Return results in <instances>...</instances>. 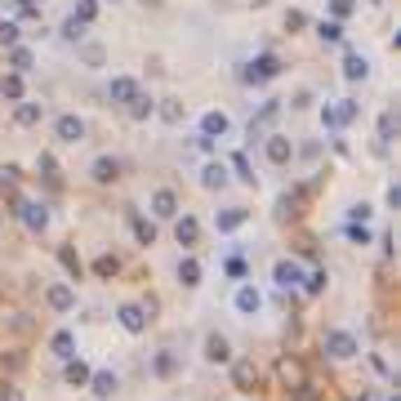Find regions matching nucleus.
Listing matches in <instances>:
<instances>
[{
    "instance_id": "nucleus-1",
    "label": "nucleus",
    "mask_w": 401,
    "mask_h": 401,
    "mask_svg": "<svg viewBox=\"0 0 401 401\" xmlns=\"http://www.w3.org/2000/svg\"><path fill=\"white\" fill-rule=\"evenodd\" d=\"M321 352L330 361H348V357H357V339H352V330H325Z\"/></svg>"
},
{
    "instance_id": "nucleus-2",
    "label": "nucleus",
    "mask_w": 401,
    "mask_h": 401,
    "mask_svg": "<svg viewBox=\"0 0 401 401\" xmlns=\"http://www.w3.org/2000/svg\"><path fill=\"white\" fill-rule=\"evenodd\" d=\"M14 210H18V218L31 227V232H45V227H50V205H41V201H18V197H14Z\"/></svg>"
},
{
    "instance_id": "nucleus-3",
    "label": "nucleus",
    "mask_w": 401,
    "mask_h": 401,
    "mask_svg": "<svg viewBox=\"0 0 401 401\" xmlns=\"http://www.w3.org/2000/svg\"><path fill=\"white\" fill-rule=\"evenodd\" d=\"M276 71H281V58H272V54H259L254 58V63L246 67V85H267L276 76Z\"/></svg>"
},
{
    "instance_id": "nucleus-4",
    "label": "nucleus",
    "mask_w": 401,
    "mask_h": 401,
    "mask_svg": "<svg viewBox=\"0 0 401 401\" xmlns=\"http://www.w3.org/2000/svg\"><path fill=\"white\" fill-rule=\"evenodd\" d=\"M116 321H120V330H129V335H143V330H148V312H143L139 303H120V308H116Z\"/></svg>"
},
{
    "instance_id": "nucleus-5",
    "label": "nucleus",
    "mask_w": 401,
    "mask_h": 401,
    "mask_svg": "<svg viewBox=\"0 0 401 401\" xmlns=\"http://www.w3.org/2000/svg\"><path fill=\"white\" fill-rule=\"evenodd\" d=\"M107 99L120 103V107H129L134 99H139V80H134V76H116V80H107Z\"/></svg>"
},
{
    "instance_id": "nucleus-6",
    "label": "nucleus",
    "mask_w": 401,
    "mask_h": 401,
    "mask_svg": "<svg viewBox=\"0 0 401 401\" xmlns=\"http://www.w3.org/2000/svg\"><path fill=\"white\" fill-rule=\"evenodd\" d=\"M352 116H357V103H339V107L325 103V107H321V125H325V129H344Z\"/></svg>"
},
{
    "instance_id": "nucleus-7",
    "label": "nucleus",
    "mask_w": 401,
    "mask_h": 401,
    "mask_svg": "<svg viewBox=\"0 0 401 401\" xmlns=\"http://www.w3.org/2000/svg\"><path fill=\"white\" fill-rule=\"evenodd\" d=\"M90 374H94V366H90L85 357H76V352H71L67 366H63V379H67L71 388H80V384H90Z\"/></svg>"
},
{
    "instance_id": "nucleus-8",
    "label": "nucleus",
    "mask_w": 401,
    "mask_h": 401,
    "mask_svg": "<svg viewBox=\"0 0 401 401\" xmlns=\"http://www.w3.org/2000/svg\"><path fill=\"white\" fill-rule=\"evenodd\" d=\"M201 183H205V188H214V192H223L227 183H232V169H227L223 161H210V165L201 169Z\"/></svg>"
},
{
    "instance_id": "nucleus-9",
    "label": "nucleus",
    "mask_w": 401,
    "mask_h": 401,
    "mask_svg": "<svg viewBox=\"0 0 401 401\" xmlns=\"http://www.w3.org/2000/svg\"><path fill=\"white\" fill-rule=\"evenodd\" d=\"M174 237H178V246H197V241H201V227H197V218H192V214H174Z\"/></svg>"
},
{
    "instance_id": "nucleus-10",
    "label": "nucleus",
    "mask_w": 401,
    "mask_h": 401,
    "mask_svg": "<svg viewBox=\"0 0 401 401\" xmlns=\"http://www.w3.org/2000/svg\"><path fill=\"white\" fill-rule=\"evenodd\" d=\"M178 214V197L169 188H161V192H152V218H174Z\"/></svg>"
},
{
    "instance_id": "nucleus-11",
    "label": "nucleus",
    "mask_w": 401,
    "mask_h": 401,
    "mask_svg": "<svg viewBox=\"0 0 401 401\" xmlns=\"http://www.w3.org/2000/svg\"><path fill=\"white\" fill-rule=\"evenodd\" d=\"M205 357H210L214 366H227V361H232V344H227L223 335H210L205 339Z\"/></svg>"
},
{
    "instance_id": "nucleus-12",
    "label": "nucleus",
    "mask_w": 401,
    "mask_h": 401,
    "mask_svg": "<svg viewBox=\"0 0 401 401\" xmlns=\"http://www.w3.org/2000/svg\"><path fill=\"white\" fill-rule=\"evenodd\" d=\"M90 174H94V183H116V178H120V161H116V156H99Z\"/></svg>"
},
{
    "instance_id": "nucleus-13",
    "label": "nucleus",
    "mask_w": 401,
    "mask_h": 401,
    "mask_svg": "<svg viewBox=\"0 0 401 401\" xmlns=\"http://www.w3.org/2000/svg\"><path fill=\"white\" fill-rule=\"evenodd\" d=\"M272 276H276V286H290V290H295V286H303V267H299L295 259H281Z\"/></svg>"
},
{
    "instance_id": "nucleus-14",
    "label": "nucleus",
    "mask_w": 401,
    "mask_h": 401,
    "mask_svg": "<svg viewBox=\"0 0 401 401\" xmlns=\"http://www.w3.org/2000/svg\"><path fill=\"white\" fill-rule=\"evenodd\" d=\"M58 139H63V143H80L85 139V120L80 116H58Z\"/></svg>"
},
{
    "instance_id": "nucleus-15",
    "label": "nucleus",
    "mask_w": 401,
    "mask_h": 401,
    "mask_svg": "<svg viewBox=\"0 0 401 401\" xmlns=\"http://www.w3.org/2000/svg\"><path fill=\"white\" fill-rule=\"evenodd\" d=\"M232 384L241 388V393L259 388V370H254V361H237V366H232Z\"/></svg>"
},
{
    "instance_id": "nucleus-16",
    "label": "nucleus",
    "mask_w": 401,
    "mask_h": 401,
    "mask_svg": "<svg viewBox=\"0 0 401 401\" xmlns=\"http://www.w3.org/2000/svg\"><path fill=\"white\" fill-rule=\"evenodd\" d=\"M290 156H295V148H290V139H281V134H272V139H267V161H272V165H290Z\"/></svg>"
},
{
    "instance_id": "nucleus-17",
    "label": "nucleus",
    "mask_w": 401,
    "mask_h": 401,
    "mask_svg": "<svg viewBox=\"0 0 401 401\" xmlns=\"http://www.w3.org/2000/svg\"><path fill=\"white\" fill-rule=\"evenodd\" d=\"M90 388H94V397H99V401H107V397L116 393V374L112 370H94L90 374Z\"/></svg>"
},
{
    "instance_id": "nucleus-18",
    "label": "nucleus",
    "mask_w": 401,
    "mask_h": 401,
    "mask_svg": "<svg viewBox=\"0 0 401 401\" xmlns=\"http://www.w3.org/2000/svg\"><path fill=\"white\" fill-rule=\"evenodd\" d=\"M174 370H178V357H174L169 348H161V352L152 357V374H156V379H169Z\"/></svg>"
},
{
    "instance_id": "nucleus-19",
    "label": "nucleus",
    "mask_w": 401,
    "mask_h": 401,
    "mask_svg": "<svg viewBox=\"0 0 401 401\" xmlns=\"http://www.w3.org/2000/svg\"><path fill=\"white\" fill-rule=\"evenodd\" d=\"M259 308H263V295L254 286H241L237 290V312H246V317H250V312H259Z\"/></svg>"
},
{
    "instance_id": "nucleus-20",
    "label": "nucleus",
    "mask_w": 401,
    "mask_h": 401,
    "mask_svg": "<svg viewBox=\"0 0 401 401\" xmlns=\"http://www.w3.org/2000/svg\"><path fill=\"white\" fill-rule=\"evenodd\" d=\"M50 308H58V312H71V308H76L71 286H50Z\"/></svg>"
},
{
    "instance_id": "nucleus-21",
    "label": "nucleus",
    "mask_w": 401,
    "mask_h": 401,
    "mask_svg": "<svg viewBox=\"0 0 401 401\" xmlns=\"http://www.w3.org/2000/svg\"><path fill=\"white\" fill-rule=\"evenodd\" d=\"M246 218H250V214L232 205V210H218V218H214V223H218V232H237V227L246 223Z\"/></svg>"
},
{
    "instance_id": "nucleus-22",
    "label": "nucleus",
    "mask_w": 401,
    "mask_h": 401,
    "mask_svg": "<svg viewBox=\"0 0 401 401\" xmlns=\"http://www.w3.org/2000/svg\"><path fill=\"white\" fill-rule=\"evenodd\" d=\"M344 76H348V80H366V76H370V63H366L361 54H348V58H344Z\"/></svg>"
},
{
    "instance_id": "nucleus-23",
    "label": "nucleus",
    "mask_w": 401,
    "mask_h": 401,
    "mask_svg": "<svg viewBox=\"0 0 401 401\" xmlns=\"http://www.w3.org/2000/svg\"><path fill=\"white\" fill-rule=\"evenodd\" d=\"M201 129H205V139H214V134H227V129H232V120H227L223 112H205Z\"/></svg>"
},
{
    "instance_id": "nucleus-24",
    "label": "nucleus",
    "mask_w": 401,
    "mask_h": 401,
    "mask_svg": "<svg viewBox=\"0 0 401 401\" xmlns=\"http://www.w3.org/2000/svg\"><path fill=\"white\" fill-rule=\"evenodd\" d=\"M0 94H5V99H22V94H27V80H22V71H9V76L0 80Z\"/></svg>"
},
{
    "instance_id": "nucleus-25",
    "label": "nucleus",
    "mask_w": 401,
    "mask_h": 401,
    "mask_svg": "<svg viewBox=\"0 0 401 401\" xmlns=\"http://www.w3.org/2000/svg\"><path fill=\"white\" fill-rule=\"evenodd\" d=\"M134 237H139L143 246H152V241H156V218H143V214H134Z\"/></svg>"
},
{
    "instance_id": "nucleus-26",
    "label": "nucleus",
    "mask_w": 401,
    "mask_h": 401,
    "mask_svg": "<svg viewBox=\"0 0 401 401\" xmlns=\"http://www.w3.org/2000/svg\"><path fill=\"white\" fill-rule=\"evenodd\" d=\"M50 348L58 352V357H71V352H76V339H71V330H54Z\"/></svg>"
},
{
    "instance_id": "nucleus-27",
    "label": "nucleus",
    "mask_w": 401,
    "mask_h": 401,
    "mask_svg": "<svg viewBox=\"0 0 401 401\" xmlns=\"http://www.w3.org/2000/svg\"><path fill=\"white\" fill-rule=\"evenodd\" d=\"M178 281H183V286H201V263L183 259V263H178Z\"/></svg>"
},
{
    "instance_id": "nucleus-28",
    "label": "nucleus",
    "mask_w": 401,
    "mask_h": 401,
    "mask_svg": "<svg viewBox=\"0 0 401 401\" xmlns=\"http://www.w3.org/2000/svg\"><path fill=\"white\" fill-rule=\"evenodd\" d=\"M45 112H41V103H18V112H14V120L18 125H36Z\"/></svg>"
},
{
    "instance_id": "nucleus-29",
    "label": "nucleus",
    "mask_w": 401,
    "mask_h": 401,
    "mask_svg": "<svg viewBox=\"0 0 401 401\" xmlns=\"http://www.w3.org/2000/svg\"><path fill=\"white\" fill-rule=\"evenodd\" d=\"M71 18H76L80 27H90V22L99 18V0H80V5H76V14H71Z\"/></svg>"
},
{
    "instance_id": "nucleus-30",
    "label": "nucleus",
    "mask_w": 401,
    "mask_h": 401,
    "mask_svg": "<svg viewBox=\"0 0 401 401\" xmlns=\"http://www.w3.org/2000/svg\"><path fill=\"white\" fill-rule=\"evenodd\" d=\"M80 58H85V63H90V67H103L107 50H103V45H94V41H85V45H80Z\"/></svg>"
},
{
    "instance_id": "nucleus-31",
    "label": "nucleus",
    "mask_w": 401,
    "mask_h": 401,
    "mask_svg": "<svg viewBox=\"0 0 401 401\" xmlns=\"http://www.w3.org/2000/svg\"><path fill=\"white\" fill-rule=\"evenodd\" d=\"M152 112H156V103L148 99V94H139V99H134V103H129V116H134V120H148Z\"/></svg>"
},
{
    "instance_id": "nucleus-32",
    "label": "nucleus",
    "mask_w": 401,
    "mask_h": 401,
    "mask_svg": "<svg viewBox=\"0 0 401 401\" xmlns=\"http://www.w3.org/2000/svg\"><path fill=\"white\" fill-rule=\"evenodd\" d=\"M325 9H330V18H352L357 14V0H325Z\"/></svg>"
},
{
    "instance_id": "nucleus-33",
    "label": "nucleus",
    "mask_w": 401,
    "mask_h": 401,
    "mask_svg": "<svg viewBox=\"0 0 401 401\" xmlns=\"http://www.w3.org/2000/svg\"><path fill=\"white\" fill-rule=\"evenodd\" d=\"M227 276H246L250 272V263H246V254H241V250H232V254H227Z\"/></svg>"
},
{
    "instance_id": "nucleus-34",
    "label": "nucleus",
    "mask_w": 401,
    "mask_h": 401,
    "mask_svg": "<svg viewBox=\"0 0 401 401\" xmlns=\"http://www.w3.org/2000/svg\"><path fill=\"white\" fill-rule=\"evenodd\" d=\"M18 36H22V31H18V22H9V18L0 22V45H5V50H14V45H18Z\"/></svg>"
},
{
    "instance_id": "nucleus-35",
    "label": "nucleus",
    "mask_w": 401,
    "mask_h": 401,
    "mask_svg": "<svg viewBox=\"0 0 401 401\" xmlns=\"http://www.w3.org/2000/svg\"><path fill=\"white\" fill-rule=\"evenodd\" d=\"M393 134H397V112H379V139L393 143Z\"/></svg>"
},
{
    "instance_id": "nucleus-36",
    "label": "nucleus",
    "mask_w": 401,
    "mask_h": 401,
    "mask_svg": "<svg viewBox=\"0 0 401 401\" xmlns=\"http://www.w3.org/2000/svg\"><path fill=\"white\" fill-rule=\"evenodd\" d=\"M14 188H18V169H14V165H0V192H9V197H14Z\"/></svg>"
},
{
    "instance_id": "nucleus-37",
    "label": "nucleus",
    "mask_w": 401,
    "mask_h": 401,
    "mask_svg": "<svg viewBox=\"0 0 401 401\" xmlns=\"http://www.w3.org/2000/svg\"><path fill=\"white\" fill-rule=\"evenodd\" d=\"M94 272H99V276H116L120 272V259H116V254H103V259L94 263Z\"/></svg>"
},
{
    "instance_id": "nucleus-38",
    "label": "nucleus",
    "mask_w": 401,
    "mask_h": 401,
    "mask_svg": "<svg viewBox=\"0 0 401 401\" xmlns=\"http://www.w3.org/2000/svg\"><path fill=\"white\" fill-rule=\"evenodd\" d=\"M36 165H41V174L50 178V183H58V161H54L50 152H41V161H36Z\"/></svg>"
},
{
    "instance_id": "nucleus-39",
    "label": "nucleus",
    "mask_w": 401,
    "mask_h": 401,
    "mask_svg": "<svg viewBox=\"0 0 401 401\" xmlns=\"http://www.w3.org/2000/svg\"><path fill=\"white\" fill-rule=\"evenodd\" d=\"M63 41H71V45H80V41H85V27H80L76 18H67V22H63Z\"/></svg>"
},
{
    "instance_id": "nucleus-40",
    "label": "nucleus",
    "mask_w": 401,
    "mask_h": 401,
    "mask_svg": "<svg viewBox=\"0 0 401 401\" xmlns=\"http://www.w3.org/2000/svg\"><path fill=\"white\" fill-rule=\"evenodd\" d=\"M9 63H14V71H27V67H31V50H22V45H14Z\"/></svg>"
},
{
    "instance_id": "nucleus-41",
    "label": "nucleus",
    "mask_w": 401,
    "mask_h": 401,
    "mask_svg": "<svg viewBox=\"0 0 401 401\" xmlns=\"http://www.w3.org/2000/svg\"><path fill=\"white\" fill-rule=\"evenodd\" d=\"M281 379H286V384H295V388L303 384V370H299V361H281Z\"/></svg>"
},
{
    "instance_id": "nucleus-42",
    "label": "nucleus",
    "mask_w": 401,
    "mask_h": 401,
    "mask_svg": "<svg viewBox=\"0 0 401 401\" xmlns=\"http://www.w3.org/2000/svg\"><path fill=\"white\" fill-rule=\"evenodd\" d=\"M18 18H41V0H14Z\"/></svg>"
},
{
    "instance_id": "nucleus-43",
    "label": "nucleus",
    "mask_w": 401,
    "mask_h": 401,
    "mask_svg": "<svg viewBox=\"0 0 401 401\" xmlns=\"http://www.w3.org/2000/svg\"><path fill=\"white\" fill-rule=\"evenodd\" d=\"M370 214H374V210H370L366 201H357V205H352V210H348V218H352V223H361V227L370 223Z\"/></svg>"
},
{
    "instance_id": "nucleus-44",
    "label": "nucleus",
    "mask_w": 401,
    "mask_h": 401,
    "mask_svg": "<svg viewBox=\"0 0 401 401\" xmlns=\"http://www.w3.org/2000/svg\"><path fill=\"white\" fill-rule=\"evenodd\" d=\"M317 36H321V41H330V45H339V41H344L339 22H321V27H317Z\"/></svg>"
},
{
    "instance_id": "nucleus-45",
    "label": "nucleus",
    "mask_w": 401,
    "mask_h": 401,
    "mask_svg": "<svg viewBox=\"0 0 401 401\" xmlns=\"http://www.w3.org/2000/svg\"><path fill=\"white\" fill-rule=\"evenodd\" d=\"M58 259H63V267H67V272H76V276H80V259H76V250H71V246H63V250H58Z\"/></svg>"
},
{
    "instance_id": "nucleus-46",
    "label": "nucleus",
    "mask_w": 401,
    "mask_h": 401,
    "mask_svg": "<svg viewBox=\"0 0 401 401\" xmlns=\"http://www.w3.org/2000/svg\"><path fill=\"white\" fill-rule=\"evenodd\" d=\"M161 116H165V120H183V103H178V99H165V103H161Z\"/></svg>"
},
{
    "instance_id": "nucleus-47",
    "label": "nucleus",
    "mask_w": 401,
    "mask_h": 401,
    "mask_svg": "<svg viewBox=\"0 0 401 401\" xmlns=\"http://www.w3.org/2000/svg\"><path fill=\"white\" fill-rule=\"evenodd\" d=\"M232 169H237L241 178H246V183H254V169H250V161H246L241 152H232Z\"/></svg>"
},
{
    "instance_id": "nucleus-48",
    "label": "nucleus",
    "mask_w": 401,
    "mask_h": 401,
    "mask_svg": "<svg viewBox=\"0 0 401 401\" xmlns=\"http://www.w3.org/2000/svg\"><path fill=\"white\" fill-rule=\"evenodd\" d=\"M303 290H308V295H321V290H325V272H312V276H303Z\"/></svg>"
},
{
    "instance_id": "nucleus-49",
    "label": "nucleus",
    "mask_w": 401,
    "mask_h": 401,
    "mask_svg": "<svg viewBox=\"0 0 401 401\" xmlns=\"http://www.w3.org/2000/svg\"><path fill=\"white\" fill-rule=\"evenodd\" d=\"M303 27H308V18H303L299 9H290V14H286V31H303Z\"/></svg>"
},
{
    "instance_id": "nucleus-50",
    "label": "nucleus",
    "mask_w": 401,
    "mask_h": 401,
    "mask_svg": "<svg viewBox=\"0 0 401 401\" xmlns=\"http://www.w3.org/2000/svg\"><path fill=\"white\" fill-rule=\"evenodd\" d=\"M348 237H352V241H370V227H361V223H352V227H348Z\"/></svg>"
},
{
    "instance_id": "nucleus-51",
    "label": "nucleus",
    "mask_w": 401,
    "mask_h": 401,
    "mask_svg": "<svg viewBox=\"0 0 401 401\" xmlns=\"http://www.w3.org/2000/svg\"><path fill=\"white\" fill-rule=\"evenodd\" d=\"M295 401H317V393H312L308 384H299V388H295Z\"/></svg>"
},
{
    "instance_id": "nucleus-52",
    "label": "nucleus",
    "mask_w": 401,
    "mask_h": 401,
    "mask_svg": "<svg viewBox=\"0 0 401 401\" xmlns=\"http://www.w3.org/2000/svg\"><path fill=\"white\" fill-rule=\"evenodd\" d=\"M0 401H22V393L18 388H0Z\"/></svg>"
},
{
    "instance_id": "nucleus-53",
    "label": "nucleus",
    "mask_w": 401,
    "mask_h": 401,
    "mask_svg": "<svg viewBox=\"0 0 401 401\" xmlns=\"http://www.w3.org/2000/svg\"><path fill=\"white\" fill-rule=\"evenodd\" d=\"M352 401H379V397H374V393H361V397H352Z\"/></svg>"
},
{
    "instance_id": "nucleus-54",
    "label": "nucleus",
    "mask_w": 401,
    "mask_h": 401,
    "mask_svg": "<svg viewBox=\"0 0 401 401\" xmlns=\"http://www.w3.org/2000/svg\"><path fill=\"white\" fill-rule=\"evenodd\" d=\"M388 401H397V397H388Z\"/></svg>"
}]
</instances>
